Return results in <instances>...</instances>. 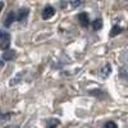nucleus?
Returning <instances> with one entry per match:
<instances>
[{
	"mask_svg": "<svg viewBox=\"0 0 128 128\" xmlns=\"http://www.w3.org/2000/svg\"><path fill=\"white\" fill-rule=\"evenodd\" d=\"M104 128H116V124L113 123V122H106L105 126H104Z\"/></svg>",
	"mask_w": 128,
	"mask_h": 128,
	"instance_id": "9d476101",
	"label": "nucleus"
},
{
	"mask_svg": "<svg viewBox=\"0 0 128 128\" xmlns=\"http://www.w3.org/2000/svg\"><path fill=\"white\" fill-rule=\"evenodd\" d=\"M10 46V36L8 32L0 30V49L6 50Z\"/></svg>",
	"mask_w": 128,
	"mask_h": 128,
	"instance_id": "f257e3e1",
	"label": "nucleus"
},
{
	"mask_svg": "<svg viewBox=\"0 0 128 128\" xmlns=\"http://www.w3.org/2000/svg\"><path fill=\"white\" fill-rule=\"evenodd\" d=\"M3 8H4V3H3V2H0V12L3 10Z\"/></svg>",
	"mask_w": 128,
	"mask_h": 128,
	"instance_id": "f8f14e48",
	"label": "nucleus"
},
{
	"mask_svg": "<svg viewBox=\"0 0 128 128\" xmlns=\"http://www.w3.org/2000/svg\"><path fill=\"white\" fill-rule=\"evenodd\" d=\"M14 20H16V14H14L13 12H10V13L6 16L5 20H4V26H5V27H10V24H12Z\"/></svg>",
	"mask_w": 128,
	"mask_h": 128,
	"instance_id": "20e7f679",
	"label": "nucleus"
},
{
	"mask_svg": "<svg viewBox=\"0 0 128 128\" xmlns=\"http://www.w3.org/2000/svg\"><path fill=\"white\" fill-rule=\"evenodd\" d=\"M54 14H55V9L52 8L51 5H46L44 8V10H42V18H44V19H49Z\"/></svg>",
	"mask_w": 128,
	"mask_h": 128,
	"instance_id": "f03ea898",
	"label": "nucleus"
},
{
	"mask_svg": "<svg viewBox=\"0 0 128 128\" xmlns=\"http://www.w3.org/2000/svg\"><path fill=\"white\" fill-rule=\"evenodd\" d=\"M78 19H80V22H81V24H82L83 27H87V26L90 24V19H88L87 13H81V14L78 16Z\"/></svg>",
	"mask_w": 128,
	"mask_h": 128,
	"instance_id": "7ed1b4c3",
	"label": "nucleus"
},
{
	"mask_svg": "<svg viewBox=\"0 0 128 128\" xmlns=\"http://www.w3.org/2000/svg\"><path fill=\"white\" fill-rule=\"evenodd\" d=\"M14 56H16V51L10 50V49H6L4 51V54H3V59L4 60H12V59H14Z\"/></svg>",
	"mask_w": 128,
	"mask_h": 128,
	"instance_id": "39448f33",
	"label": "nucleus"
},
{
	"mask_svg": "<svg viewBox=\"0 0 128 128\" xmlns=\"http://www.w3.org/2000/svg\"><path fill=\"white\" fill-rule=\"evenodd\" d=\"M83 2H84V0H76V2L72 4V8H77V6H80Z\"/></svg>",
	"mask_w": 128,
	"mask_h": 128,
	"instance_id": "9b49d317",
	"label": "nucleus"
},
{
	"mask_svg": "<svg viewBox=\"0 0 128 128\" xmlns=\"http://www.w3.org/2000/svg\"><path fill=\"white\" fill-rule=\"evenodd\" d=\"M28 12H30V10H28L27 8H22V9H19L18 16L16 17V19H18V20H23V19L28 16Z\"/></svg>",
	"mask_w": 128,
	"mask_h": 128,
	"instance_id": "423d86ee",
	"label": "nucleus"
},
{
	"mask_svg": "<svg viewBox=\"0 0 128 128\" xmlns=\"http://www.w3.org/2000/svg\"><path fill=\"white\" fill-rule=\"evenodd\" d=\"M101 27H102V20L101 19H95L94 22H92V28L95 31H99Z\"/></svg>",
	"mask_w": 128,
	"mask_h": 128,
	"instance_id": "1a4fd4ad",
	"label": "nucleus"
},
{
	"mask_svg": "<svg viewBox=\"0 0 128 128\" xmlns=\"http://www.w3.org/2000/svg\"><path fill=\"white\" fill-rule=\"evenodd\" d=\"M56 126H59V120L55 119V118L49 119V120L46 122V127H48V128H55Z\"/></svg>",
	"mask_w": 128,
	"mask_h": 128,
	"instance_id": "6e6552de",
	"label": "nucleus"
},
{
	"mask_svg": "<svg viewBox=\"0 0 128 128\" xmlns=\"http://www.w3.org/2000/svg\"><path fill=\"white\" fill-rule=\"evenodd\" d=\"M122 31H123L122 27H119V26H114V27L112 28V31H110V37H114V36H116V35H119Z\"/></svg>",
	"mask_w": 128,
	"mask_h": 128,
	"instance_id": "0eeeda50",
	"label": "nucleus"
}]
</instances>
